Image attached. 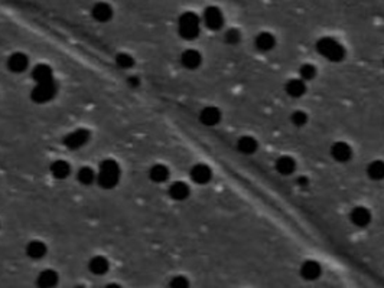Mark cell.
<instances>
[{"label":"cell","mask_w":384,"mask_h":288,"mask_svg":"<svg viewBox=\"0 0 384 288\" xmlns=\"http://www.w3.org/2000/svg\"><path fill=\"white\" fill-rule=\"evenodd\" d=\"M178 32L181 38L192 41L200 35V18L194 12H185L179 16L178 21Z\"/></svg>","instance_id":"3"},{"label":"cell","mask_w":384,"mask_h":288,"mask_svg":"<svg viewBox=\"0 0 384 288\" xmlns=\"http://www.w3.org/2000/svg\"><path fill=\"white\" fill-rule=\"evenodd\" d=\"M213 171L205 164H195L191 170V179L198 184H205L211 180Z\"/></svg>","instance_id":"9"},{"label":"cell","mask_w":384,"mask_h":288,"mask_svg":"<svg viewBox=\"0 0 384 288\" xmlns=\"http://www.w3.org/2000/svg\"><path fill=\"white\" fill-rule=\"evenodd\" d=\"M201 62H203V56L195 49H186L181 55V64L186 69H197L201 65Z\"/></svg>","instance_id":"11"},{"label":"cell","mask_w":384,"mask_h":288,"mask_svg":"<svg viewBox=\"0 0 384 288\" xmlns=\"http://www.w3.org/2000/svg\"><path fill=\"white\" fill-rule=\"evenodd\" d=\"M275 167H276L278 173L283 174V176H289L296 169V161L293 160L292 157H289V156H282L276 160Z\"/></svg>","instance_id":"19"},{"label":"cell","mask_w":384,"mask_h":288,"mask_svg":"<svg viewBox=\"0 0 384 288\" xmlns=\"http://www.w3.org/2000/svg\"><path fill=\"white\" fill-rule=\"evenodd\" d=\"M32 78L38 84H45V82L53 81V74L51 66H48V65L45 64L36 65L32 71Z\"/></svg>","instance_id":"14"},{"label":"cell","mask_w":384,"mask_h":288,"mask_svg":"<svg viewBox=\"0 0 384 288\" xmlns=\"http://www.w3.org/2000/svg\"><path fill=\"white\" fill-rule=\"evenodd\" d=\"M169 196L175 201H185L189 196V186L183 181H175L169 187Z\"/></svg>","instance_id":"20"},{"label":"cell","mask_w":384,"mask_h":288,"mask_svg":"<svg viewBox=\"0 0 384 288\" xmlns=\"http://www.w3.org/2000/svg\"><path fill=\"white\" fill-rule=\"evenodd\" d=\"M299 76L302 81H312L316 76V68L310 64H303L299 68Z\"/></svg>","instance_id":"28"},{"label":"cell","mask_w":384,"mask_h":288,"mask_svg":"<svg viewBox=\"0 0 384 288\" xmlns=\"http://www.w3.org/2000/svg\"><path fill=\"white\" fill-rule=\"evenodd\" d=\"M106 288H121L118 284H108Z\"/></svg>","instance_id":"35"},{"label":"cell","mask_w":384,"mask_h":288,"mask_svg":"<svg viewBox=\"0 0 384 288\" xmlns=\"http://www.w3.org/2000/svg\"><path fill=\"white\" fill-rule=\"evenodd\" d=\"M91 15L97 22H108L113 18V9L108 3H97L91 11Z\"/></svg>","instance_id":"18"},{"label":"cell","mask_w":384,"mask_h":288,"mask_svg":"<svg viewBox=\"0 0 384 288\" xmlns=\"http://www.w3.org/2000/svg\"><path fill=\"white\" fill-rule=\"evenodd\" d=\"M28 65H29L28 56L21 54V52L13 54L8 59V68L11 69L12 72H23L28 68Z\"/></svg>","instance_id":"16"},{"label":"cell","mask_w":384,"mask_h":288,"mask_svg":"<svg viewBox=\"0 0 384 288\" xmlns=\"http://www.w3.org/2000/svg\"><path fill=\"white\" fill-rule=\"evenodd\" d=\"M26 254L32 259H41L46 255V245L41 241H32L26 246Z\"/></svg>","instance_id":"23"},{"label":"cell","mask_w":384,"mask_h":288,"mask_svg":"<svg viewBox=\"0 0 384 288\" xmlns=\"http://www.w3.org/2000/svg\"><path fill=\"white\" fill-rule=\"evenodd\" d=\"M321 272H322V268L315 261H306L300 267V275L305 278V279H308V281L316 279L321 275Z\"/></svg>","instance_id":"17"},{"label":"cell","mask_w":384,"mask_h":288,"mask_svg":"<svg viewBox=\"0 0 384 288\" xmlns=\"http://www.w3.org/2000/svg\"><path fill=\"white\" fill-rule=\"evenodd\" d=\"M204 23L211 31H220L224 26V15L217 6H210L204 11Z\"/></svg>","instance_id":"5"},{"label":"cell","mask_w":384,"mask_h":288,"mask_svg":"<svg viewBox=\"0 0 384 288\" xmlns=\"http://www.w3.org/2000/svg\"><path fill=\"white\" fill-rule=\"evenodd\" d=\"M77 179L83 184H91L93 181L96 180V173L91 170L90 167H83L77 173Z\"/></svg>","instance_id":"27"},{"label":"cell","mask_w":384,"mask_h":288,"mask_svg":"<svg viewBox=\"0 0 384 288\" xmlns=\"http://www.w3.org/2000/svg\"><path fill=\"white\" fill-rule=\"evenodd\" d=\"M127 82L132 88H136V86H139V78L138 76H132V78H129Z\"/></svg>","instance_id":"33"},{"label":"cell","mask_w":384,"mask_h":288,"mask_svg":"<svg viewBox=\"0 0 384 288\" xmlns=\"http://www.w3.org/2000/svg\"><path fill=\"white\" fill-rule=\"evenodd\" d=\"M169 288H189V281L182 275L173 277L169 282Z\"/></svg>","instance_id":"32"},{"label":"cell","mask_w":384,"mask_h":288,"mask_svg":"<svg viewBox=\"0 0 384 288\" xmlns=\"http://www.w3.org/2000/svg\"><path fill=\"white\" fill-rule=\"evenodd\" d=\"M116 64H117L120 68H123V69H129V68L133 66L135 59L129 54H120L117 55V58H116Z\"/></svg>","instance_id":"31"},{"label":"cell","mask_w":384,"mask_h":288,"mask_svg":"<svg viewBox=\"0 0 384 288\" xmlns=\"http://www.w3.org/2000/svg\"><path fill=\"white\" fill-rule=\"evenodd\" d=\"M285 89H286V94L289 97L300 98L306 92V85H305V81H302L300 78H295V79H289L285 85Z\"/></svg>","instance_id":"15"},{"label":"cell","mask_w":384,"mask_h":288,"mask_svg":"<svg viewBox=\"0 0 384 288\" xmlns=\"http://www.w3.org/2000/svg\"><path fill=\"white\" fill-rule=\"evenodd\" d=\"M290 121H292V124L296 126V127H303V126L308 123V116H306V113H303V111H295V113H292V116H290Z\"/></svg>","instance_id":"29"},{"label":"cell","mask_w":384,"mask_h":288,"mask_svg":"<svg viewBox=\"0 0 384 288\" xmlns=\"http://www.w3.org/2000/svg\"><path fill=\"white\" fill-rule=\"evenodd\" d=\"M70 164L64 160H58V161H53L52 164H51V173H52V176L55 179H65L68 174H70Z\"/></svg>","instance_id":"25"},{"label":"cell","mask_w":384,"mask_h":288,"mask_svg":"<svg viewBox=\"0 0 384 288\" xmlns=\"http://www.w3.org/2000/svg\"><path fill=\"white\" fill-rule=\"evenodd\" d=\"M224 39L225 42L230 43V45H237V43H240V41H241V32H240L238 29L231 28V29H228V31L225 32Z\"/></svg>","instance_id":"30"},{"label":"cell","mask_w":384,"mask_h":288,"mask_svg":"<svg viewBox=\"0 0 384 288\" xmlns=\"http://www.w3.org/2000/svg\"><path fill=\"white\" fill-rule=\"evenodd\" d=\"M259 147L256 139H253L251 136H243L237 141V149L243 154H253Z\"/></svg>","instance_id":"21"},{"label":"cell","mask_w":384,"mask_h":288,"mask_svg":"<svg viewBox=\"0 0 384 288\" xmlns=\"http://www.w3.org/2000/svg\"><path fill=\"white\" fill-rule=\"evenodd\" d=\"M254 46L260 52H269L276 46V38L269 32L259 33L254 39Z\"/></svg>","instance_id":"10"},{"label":"cell","mask_w":384,"mask_h":288,"mask_svg":"<svg viewBox=\"0 0 384 288\" xmlns=\"http://www.w3.org/2000/svg\"><path fill=\"white\" fill-rule=\"evenodd\" d=\"M88 140H90V133L84 128H80V130H75L65 137L64 144L65 147H68V149L77 150L83 147V146H86Z\"/></svg>","instance_id":"6"},{"label":"cell","mask_w":384,"mask_h":288,"mask_svg":"<svg viewBox=\"0 0 384 288\" xmlns=\"http://www.w3.org/2000/svg\"><path fill=\"white\" fill-rule=\"evenodd\" d=\"M298 183L300 184V186H303V187H305V186L308 184V177H299Z\"/></svg>","instance_id":"34"},{"label":"cell","mask_w":384,"mask_h":288,"mask_svg":"<svg viewBox=\"0 0 384 288\" xmlns=\"http://www.w3.org/2000/svg\"><path fill=\"white\" fill-rule=\"evenodd\" d=\"M350 219H351V222L355 226L364 228V226L370 225V222H371V212L367 208H364V206H357V208H354L351 211Z\"/></svg>","instance_id":"8"},{"label":"cell","mask_w":384,"mask_h":288,"mask_svg":"<svg viewBox=\"0 0 384 288\" xmlns=\"http://www.w3.org/2000/svg\"><path fill=\"white\" fill-rule=\"evenodd\" d=\"M316 51L319 52L321 56H324L325 59L331 61V62H341L345 58V48L337 39L325 36L321 38L316 42Z\"/></svg>","instance_id":"1"},{"label":"cell","mask_w":384,"mask_h":288,"mask_svg":"<svg viewBox=\"0 0 384 288\" xmlns=\"http://www.w3.org/2000/svg\"><path fill=\"white\" fill-rule=\"evenodd\" d=\"M56 92H58V86L55 84V81H51V82H45V84H38L33 88L31 97L35 103L43 104V103L51 101L53 97L56 95Z\"/></svg>","instance_id":"4"},{"label":"cell","mask_w":384,"mask_h":288,"mask_svg":"<svg viewBox=\"0 0 384 288\" xmlns=\"http://www.w3.org/2000/svg\"><path fill=\"white\" fill-rule=\"evenodd\" d=\"M367 176L371 180H383L384 179V161L374 160L367 166Z\"/></svg>","instance_id":"24"},{"label":"cell","mask_w":384,"mask_h":288,"mask_svg":"<svg viewBox=\"0 0 384 288\" xmlns=\"http://www.w3.org/2000/svg\"><path fill=\"white\" fill-rule=\"evenodd\" d=\"M58 274L52 269H45L42 271L38 278H36V285L38 288H53L58 284Z\"/></svg>","instance_id":"13"},{"label":"cell","mask_w":384,"mask_h":288,"mask_svg":"<svg viewBox=\"0 0 384 288\" xmlns=\"http://www.w3.org/2000/svg\"><path fill=\"white\" fill-rule=\"evenodd\" d=\"M221 120V113L215 107H205L200 114V121L204 126H217Z\"/></svg>","instance_id":"12"},{"label":"cell","mask_w":384,"mask_h":288,"mask_svg":"<svg viewBox=\"0 0 384 288\" xmlns=\"http://www.w3.org/2000/svg\"><path fill=\"white\" fill-rule=\"evenodd\" d=\"M75 288H84L83 285H78V287H75Z\"/></svg>","instance_id":"36"},{"label":"cell","mask_w":384,"mask_h":288,"mask_svg":"<svg viewBox=\"0 0 384 288\" xmlns=\"http://www.w3.org/2000/svg\"><path fill=\"white\" fill-rule=\"evenodd\" d=\"M120 179V167H118L117 161L104 160L100 164V170L97 174V180L98 184L104 189H111L118 183Z\"/></svg>","instance_id":"2"},{"label":"cell","mask_w":384,"mask_h":288,"mask_svg":"<svg viewBox=\"0 0 384 288\" xmlns=\"http://www.w3.org/2000/svg\"><path fill=\"white\" fill-rule=\"evenodd\" d=\"M108 267H110V264L104 256H94L88 264L90 271L96 275H104L108 271Z\"/></svg>","instance_id":"22"},{"label":"cell","mask_w":384,"mask_h":288,"mask_svg":"<svg viewBox=\"0 0 384 288\" xmlns=\"http://www.w3.org/2000/svg\"><path fill=\"white\" fill-rule=\"evenodd\" d=\"M331 156L332 159L338 163H347V161L351 160L352 149L344 141H337L332 144Z\"/></svg>","instance_id":"7"},{"label":"cell","mask_w":384,"mask_h":288,"mask_svg":"<svg viewBox=\"0 0 384 288\" xmlns=\"http://www.w3.org/2000/svg\"><path fill=\"white\" fill-rule=\"evenodd\" d=\"M149 176L155 183H163V181L168 180V177H169V170L163 164H156V166H153L150 169Z\"/></svg>","instance_id":"26"}]
</instances>
